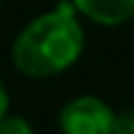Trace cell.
I'll use <instances>...</instances> for the list:
<instances>
[{"label":"cell","instance_id":"obj_3","mask_svg":"<svg viewBox=\"0 0 134 134\" xmlns=\"http://www.w3.org/2000/svg\"><path fill=\"white\" fill-rule=\"evenodd\" d=\"M74 11L100 26H121L134 21V0H69Z\"/></svg>","mask_w":134,"mask_h":134},{"label":"cell","instance_id":"obj_4","mask_svg":"<svg viewBox=\"0 0 134 134\" xmlns=\"http://www.w3.org/2000/svg\"><path fill=\"white\" fill-rule=\"evenodd\" d=\"M0 134H34V126L26 121V116L19 113H5L0 118Z\"/></svg>","mask_w":134,"mask_h":134},{"label":"cell","instance_id":"obj_6","mask_svg":"<svg viewBox=\"0 0 134 134\" xmlns=\"http://www.w3.org/2000/svg\"><path fill=\"white\" fill-rule=\"evenodd\" d=\"M8 108H11V97H8V90H5L3 79H0V118L8 113Z\"/></svg>","mask_w":134,"mask_h":134},{"label":"cell","instance_id":"obj_5","mask_svg":"<svg viewBox=\"0 0 134 134\" xmlns=\"http://www.w3.org/2000/svg\"><path fill=\"white\" fill-rule=\"evenodd\" d=\"M110 134H134V105L121 108L113 113V126Z\"/></svg>","mask_w":134,"mask_h":134},{"label":"cell","instance_id":"obj_2","mask_svg":"<svg viewBox=\"0 0 134 134\" xmlns=\"http://www.w3.org/2000/svg\"><path fill=\"white\" fill-rule=\"evenodd\" d=\"M113 108L97 95H79L58 110L60 134H110Z\"/></svg>","mask_w":134,"mask_h":134},{"label":"cell","instance_id":"obj_1","mask_svg":"<svg viewBox=\"0 0 134 134\" xmlns=\"http://www.w3.org/2000/svg\"><path fill=\"white\" fill-rule=\"evenodd\" d=\"M84 42L87 37L82 16L66 0V3H58L55 8L34 16L19 29L11 45V60L21 76L53 79L69 71L82 58Z\"/></svg>","mask_w":134,"mask_h":134},{"label":"cell","instance_id":"obj_7","mask_svg":"<svg viewBox=\"0 0 134 134\" xmlns=\"http://www.w3.org/2000/svg\"><path fill=\"white\" fill-rule=\"evenodd\" d=\"M0 3H3V0H0Z\"/></svg>","mask_w":134,"mask_h":134}]
</instances>
